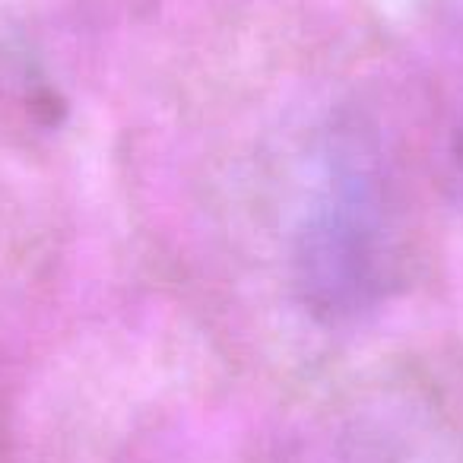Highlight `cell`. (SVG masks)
Wrapping results in <instances>:
<instances>
[{"label":"cell","instance_id":"1","mask_svg":"<svg viewBox=\"0 0 463 463\" xmlns=\"http://www.w3.org/2000/svg\"><path fill=\"white\" fill-rule=\"evenodd\" d=\"M292 279L311 315L349 321L397 273V210L372 130L334 124L317 143L292 222Z\"/></svg>","mask_w":463,"mask_h":463},{"label":"cell","instance_id":"2","mask_svg":"<svg viewBox=\"0 0 463 463\" xmlns=\"http://www.w3.org/2000/svg\"><path fill=\"white\" fill-rule=\"evenodd\" d=\"M457 162H460V172H463V134H460V146H457Z\"/></svg>","mask_w":463,"mask_h":463}]
</instances>
